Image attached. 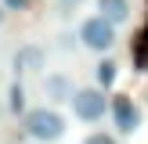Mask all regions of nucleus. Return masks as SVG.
<instances>
[{"label": "nucleus", "instance_id": "obj_1", "mask_svg": "<svg viewBox=\"0 0 148 144\" xmlns=\"http://www.w3.org/2000/svg\"><path fill=\"white\" fill-rule=\"evenodd\" d=\"M22 130H25V137H33V141H62L65 130H69V122H65V115L58 112V108L43 105V108H29L25 115H22Z\"/></svg>", "mask_w": 148, "mask_h": 144}, {"label": "nucleus", "instance_id": "obj_2", "mask_svg": "<svg viewBox=\"0 0 148 144\" xmlns=\"http://www.w3.org/2000/svg\"><path fill=\"white\" fill-rule=\"evenodd\" d=\"M69 105H72V115L79 122H101L108 112V97H105L101 86H76Z\"/></svg>", "mask_w": 148, "mask_h": 144}, {"label": "nucleus", "instance_id": "obj_3", "mask_svg": "<svg viewBox=\"0 0 148 144\" xmlns=\"http://www.w3.org/2000/svg\"><path fill=\"white\" fill-rule=\"evenodd\" d=\"M79 43H83L87 50H94V54H108V50L116 47V25L105 22L101 14H94V18H87L83 25H79Z\"/></svg>", "mask_w": 148, "mask_h": 144}, {"label": "nucleus", "instance_id": "obj_4", "mask_svg": "<svg viewBox=\"0 0 148 144\" xmlns=\"http://www.w3.org/2000/svg\"><path fill=\"white\" fill-rule=\"evenodd\" d=\"M108 112H112V122H116L119 133H137V126H141V108L134 105V97L116 94V97L108 101Z\"/></svg>", "mask_w": 148, "mask_h": 144}, {"label": "nucleus", "instance_id": "obj_5", "mask_svg": "<svg viewBox=\"0 0 148 144\" xmlns=\"http://www.w3.org/2000/svg\"><path fill=\"white\" fill-rule=\"evenodd\" d=\"M11 65H14V76H25V72L43 69V47H36V43L18 47V50H14V58H11Z\"/></svg>", "mask_w": 148, "mask_h": 144}, {"label": "nucleus", "instance_id": "obj_6", "mask_svg": "<svg viewBox=\"0 0 148 144\" xmlns=\"http://www.w3.org/2000/svg\"><path fill=\"white\" fill-rule=\"evenodd\" d=\"M72 90H76V86H72V79L65 76V72H51V76H43V94H47V101H69L72 97Z\"/></svg>", "mask_w": 148, "mask_h": 144}, {"label": "nucleus", "instance_id": "obj_7", "mask_svg": "<svg viewBox=\"0 0 148 144\" xmlns=\"http://www.w3.org/2000/svg\"><path fill=\"white\" fill-rule=\"evenodd\" d=\"M98 14L112 25L130 22V0H98Z\"/></svg>", "mask_w": 148, "mask_h": 144}, {"label": "nucleus", "instance_id": "obj_8", "mask_svg": "<svg viewBox=\"0 0 148 144\" xmlns=\"http://www.w3.org/2000/svg\"><path fill=\"white\" fill-rule=\"evenodd\" d=\"M116 76H119V65H116L112 58H101V61L94 65V79H98L101 90H108V86L116 83Z\"/></svg>", "mask_w": 148, "mask_h": 144}, {"label": "nucleus", "instance_id": "obj_9", "mask_svg": "<svg viewBox=\"0 0 148 144\" xmlns=\"http://www.w3.org/2000/svg\"><path fill=\"white\" fill-rule=\"evenodd\" d=\"M130 58H134V69H137V72L148 69V29H141V33H137L134 47H130Z\"/></svg>", "mask_w": 148, "mask_h": 144}, {"label": "nucleus", "instance_id": "obj_10", "mask_svg": "<svg viewBox=\"0 0 148 144\" xmlns=\"http://www.w3.org/2000/svg\"><path fill=\"white\" fill-rule=\"evenodd\" d=\"M7 108H11L14 115H18V112L25 115V112H29V108H25V86H22L18 79H14V83L7 86Z\"/></svg>", "mask_w": 148, "mask_h": 144}, {"label": "nucleus", "instance_id": "obj_11", "mask_svg": "<svg viewBox=\"0 0 148 144\" xmlns=\"http://www.w3.org/2000/svg\"><path fill=\"white\" fill-rule=\"evenodd\" d=\"M83 144H119V141H116V137L112 133H105V130H94V133L90 137H87V141Z\"/></svg>", "mask_w": 148, "mask_h": 144}, {"label": "nucleus", "instance_id": "obj_12", "mask_svg": "<svg viewBox=\"0 0 148 144\" xmlns=\"http://www.w3.org/2000/svg\"><path fill=\"white\" fill-rule=\"evenodd\" d=\"M83 4H87V0H58V11H62V14H76Z\"/></svg>", "mask_w": 148, "mask_h": 144}, {"label": "nucleus", "instance_id": "obj_13", "mask_svg": "<svg viewBox=\"0 0 148 144\" xmlns=\"http://www.w3.org/2000/svg\"><path fill=\"white\" fill-rule=\"evenodd\" d=\"M7 11H29V0H0Z\"/></svg>", "mask_w": 148, "mask_h": 144}, {"label": "nucleus", "instance_id": "obj_14", "mask_svg": "<svg viewBox=\"0 0 148 144\" xmlns=\"http://www.w3.org/2000/svg\"><path fill=\"white\" fill-rule=\"evenodd\" d=\"M4 14H7V7H4V4H0V25H4Z\"/></svg>", "mask_w": 148, "mask_h": 144}]
</instances>
